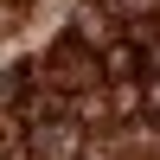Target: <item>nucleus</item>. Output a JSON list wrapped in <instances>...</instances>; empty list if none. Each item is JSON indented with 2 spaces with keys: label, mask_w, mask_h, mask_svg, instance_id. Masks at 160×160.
<instances>
[{
  "label": "nucleus",
  "mask_w": 160,
  "mask_h": 160,
  "mask_svg": "<svg viewBox=\"0 0 160 160\" xmlns=\"http://www.w3.org/2000/svg\"><path fill=\"white\" fill-rule=\"evenodd\" d=\"M45 71H51V90H90V83H102V58L83 45L77 32H64L58 45H51V58H45Z\"/></svg>",
  "instance_id": "1"
},
{
  "label": "nucleus",
  "mask_w": 160,
  "mask_h": 160,
  "mask_svg": "<svg viewBox=\"0 0 160 160\" xmlns=\"http://www.w3.org/2000/svg\"><path fill=\"white\" fill-rule=\"evenodd\" d=\"M141 71H148V58H141V45H135V38L102 51V77H109V83H128V77H141Z\"/></svg>",
  "instance_id": "2"
}]
</instances>
